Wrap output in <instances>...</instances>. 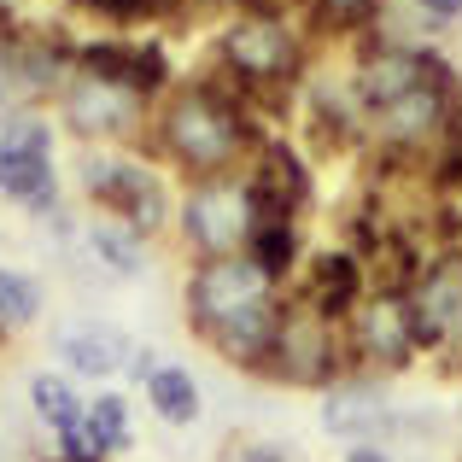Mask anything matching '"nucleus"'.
<instances>
[{"mask_svg":"<svg viewBox=\"0 0 462 462\" xmlns=\"http://www.w3.org/2000/svg\"><path fill=\"white\" fill-rule=\"evenodd\" d=\"M188 316L223 357L263 369L282 328V299L252 258H205L188 282Z\"/></svg>","mask_w":462,"mask_h":462,"instance_id":"obj_1","label":"nucleus"},{"mask_svg":"<svg viewBox=\"0 0 462 462\" xmlns=\"http://www.w3.org/2000/svg\"><path fill=\"white\" fill-rule=\"evenodd\" d=\"M158 141L193 181H223V170L258 141V129H252L240 94H223L217 82H193L188 94L164 106Z\"/></svg>","mask_w":462,"mask_h":462,"instance_id":"obj_2","label":"nucleus"},{"mask_svg":"<svg viewBox=\"0 0 462 462\" xmlns=\"http://www.w3.org/2000/svg\"><path fill=\"white\" fill-rule=\"evenodd\" d=\"M217 53L228 59V70H235L240 100L287 106V88H293L299 70H305V53H299L293 30H287L282 18H240L235 30L217 42Z\"/></svg>","mask_w":462,"mask_h":462,"instance_id":"obj_3","label":"nucleus"},{"mask_svg":"<svg viewBox=\"0 0 462 462\" xmlns=\"http://www.w3.org/2000/svg\"><path fill=\"white\" fill-rule=\"evenodd\" d=\"M263 369L282 374L293 386H322L339 374V339L334 322L316 316L310 305H282V328H275V346L263 357Z\"/></svg>","mask_w":462,"mask_h":462,"instance_id":"obj_4","label":"nucleus"},{"mask_svg":"<svg viewBox=\"0 0 462 462\" xmlns=\"http://www.w3.org/2000/svg\"><path fill=\"white\" fill-rule=\"evenodd\" d=\"M181 228L205 258H235V246H246L252 235V211H246V188L235 181H199L181 205Z\"/></svg>","mask_w":462,"mask_h":462,"instance_id":"obj_5","label":"nucleus"},{"mask_svg":"<svg viewBox=\"0 0 462 462\" xmlns=\"http://www.w3.org/2000/svg\"><path fill=\"white\" fill-rule=\"evenodd\" d=\"M82 188L106 205V211L124 217V228L152 235L164 223V188L152 181V170L141 164H112V158H82Z\"/></svg>","mask_w":462,"mask_h":462,"instance_id":"obj_6","label":"nucleus"},{"mask_svg":"<svg viewBox=\"0 0 462 462\" xmlns=\"http://www.w3.org/2000/svg\"><path fill=\"white\" fill-rule=\"evenodd\" d=\"M404 316L416 346H445L451 334H462V258L428 263L404 293Z\"/></svg>","mask_w":462,"mask_h":462,"instance_id":"obj_7","label":"nucleus"},{"mask_svg":"<svg viewBox=\"0 0 462 462\" xmlns=\"http://www.w3.org/2000/svg\"><path fill=\"white\" fill-rule=\"evenodd\" d=\"M428 82H451V65L433 53H416V47H374L357 70V100L369 112H386L393 100L428 88Z\"/></svg>","mask_w":462,"mask_h":462,"instance_id":"obj_8","label":"nucleus"},{"mask_svg":"<svg viewBox=\"0 0 462 462\" xmlns=\"http://www.w3.org/2000/svg\"><path fill=\"white\" fill-rule=\"evenodd\" d=\"M65 124L77 135H129L141 124V100L129 88H112V82L77 77L65 82Z\"/></svg>","mask_w":462,"mask_h":462,"instance_id":"obj_9","label":"nucleus"},{"mask_svg":"<svg viewBox=\"0 0 462 462\" xmlns=\"http://www.w3.org/2000/svg\"><path fill=\"white\" fill-rule=\"evenodd\" d=\"M82 77L94 82H112V88H129L135 100H147V94L164 88V53L158 47H124V42H94L77 53Z\"/></svg>","mask_w":462,"mask_h":462,"instance_id":"obj_10","label":"nucleus"},{"mask_svg":"<svg viewBox=\"0 0 462 462\" xmlns=\"http://www.w3.org/2000/svg\"><path fill=\"white\" fill-rule=\"evenodd\" d=\"M445 124H451V82H428V88L393 100L386 112H374V135L386 147H416V141H428Z\"/></svg>","mask_w":462,"mask_h":462,"instance_id":"obj_11","label":"nucleus"},{"mask_svg":"<svg viewBox=\"0 0 462 462\" xmlns=\"http://www.w3.org/2000/svg\"><path fill=\"white\" fill-rule=\"evenodd\" d=\"M351 328H357V334H351V346H357L369 363H386V369L410 363V351H416V339H410V316H404V293L369 299Z\"/></svg>","mask_w":462,"mask_h":462,"instance_id":"obj_12","label":"nucleus"},{"mask_svg":"<svg viewBox=\"0 0 462 462\" xmlns=\"http://www.w3.org/2000/svg\"><path fill=\"white\" fill-rule=\"evenodd\" d=\"M59 357H65L77 374L106 381V374L129 369V357H135V339H129L124 328H112V322H82V328H65V334H59Z\"/></svg>","mask_w":462,"mask_h":462,"instance_id":"obj_13","label":"nucleus"},{"mask_svg":"<svg viewBox=\"0 0 462 462\" xmlns=\"http://www.w3.org/2000/svg\"><path fill=\"white\" fill-rule=\"evenodd\" d=\"M393 421L398 416L369 393V386H339V393H328V404H322V428L334 433V439L374 445V433H386Z\"/></svg>","mask_w":462,"mask_h":462,"instance_id":"obj_14","label":"nucleus"},{"mask_svg":"<svg viewBox=\"0 0 462 462\" xmlns=\"http://www.w3.org/2000/svg\"><path fill=\"white\" fill-rule=\"evenodd\" d=\"M357 293H363V270H357V258H351V252H322V258H316V270H310V293H305V305H310L316 316H328V322H339V316H351Z\"/></svg>","mask_w":462,"mask_h":462,"instance_id":"obj_15","label":"nucleus"},{"mask_svg":"<svg viewBox=\"0 0 462 462\" xmlns=\"http://www.w3.org/2000/svg\"><path fill=\"white\" fill-rule=\"evenodd\" d=\"M0 193H6V199L35 205V211H47V205H53V164H47L42 152L0 147Z\"/></svg>","mask_w":462,"mask_h":462,"instance_id":"obj_16","label":"nucleus"},{"mask_svg":"<svg viewBox=\"0 0 462 462\" xmlns=\"http://www.w3.org/2000/svg\"><path fill=\"white\" fill-rule=\"evenodd\" d=\"M147 404H152L164 421L188 428V421L199 416V386H193L188 369H176V363H158V374L147 381Z\"/></svg>","mask_w":462,"mask_h":462,"instance_id":"obj_17","label":"nucleus"},{"mask_svg":"<svg viewBox=\"0 0 462 462\" xmlns=\"http://www.w3.org/2000/svg\"><path fill=\"white\" fill-rule=\"evenodd\" d=\"M30 404H35V416H42L59 439H65V433L82 421V410H88L65 381H59V374H35V381H30Z\"/></svg>","mask_w":462,"mask_h":462,"instance_id":"obj_18","label":"nucleus"},{"mask_svg":"<svg viewBox=\"0 0 462 462\" xmlns=\"http://www.w3.org/2000/svg\"><path fill=\"white\" fill-rule=\"evenodd\" d=\"M246 258L258 263L270 282H282L293 270V223H252L246 235Z\"/></svg>","mask_w":462,"mask_h":462,"instance_id":"obj_19","label":"nucleus"},{"mask_svg":"<svg viewBox=\"0 0 462 462\" xmlns=\"http://www.w3.org/2000/svg\"><path fill=\"white\" fill-rule=\"evenodd\" d=\"M88 246L94 258H106V270L112 275H141V235L124 223H94L88 228Z\"/></svg>","mask_w":462,"mask_h":462,"instance_id":"obj_20","label":"nucleus"},{"mask_svg":"<svg viewBox=\"0 0 462 462\" xmlns=\"http://www.w3.org/2000/svg\"><path fill=\"white\" fill-rule=\"evenodd\" d=\"M35 310H42V293H35V282H23V275L0 270V334H18V328H30Z\"/></svg>","mask_w":462,"mask_h":462,"instance_id":"obj_21","label":"nucleus"},{"mask_svg":"<svg viewBox=\"0 0 462 462\" xmlns=\"http://www.w3.org/2000/svg\"><path fill=\"white\" fill-rule=\"evenodd\" d=\"M88 421L100 428V439L112 445V451H124V445H129V404L117 393H100V398H94V404H88Z\"/></svg>","mask_w":462,"mask_h":462,"instance_id":"obj_22","label":"nucleus"},{"mask_svg":"<svg viewBox=\"0 0 462 462\" xmlns=\"http://www.w3.org/2000/svg\"><path fill=\"white\" fill-rule=\"evenodd\" d=\"M0 147H12V152H53V135H47V124H35V117H12L6 124V135H0Z\"/></svg>","mask_w":462,"mask_h":462,"instance_id":"obj_23","label":"nucleus"},{"mask_svg":"<svg viewBox=\"0 0 462 462\" xmlns=\"http://www.w3.org/2000/svg\"><path fill=\"white\" fill-rule=\"evenodd\" d=\"M82 6L106 12V18H152V12H164L170 0H82Z\"/></svg>","mask_w":462,"mask_h":462,"instance_id":"obj_24","label":"nucleus"},{"mask_svg":"<svg viewBox=\"0 0 462 462\" xmlns=\"http://www.w3.org/2000/svg\"><path fill=\"white\" fill-rule=\"evenodd\" d=\"M374 6H381V0H316V12H322L328 23H363Z\"/></svg>","mask_w":462,"mask_h":462,"instance_id":"obj_25","label":"nucleus"},{"mask_svg":"<svg viewBox=\"0 0 462 462\" xmlns=\"http://www.w3.org/2000/svg\"><path fill=\"white\" fill-rule=\"evenodd\" d=\"M240 462H287V445H246Z\"/></svg>","mask_w":462,"mask_h":462,"instance_id":"obj_26","label":"nucleus"},{"mask_svg":"<svg viewBox=\"0 0 462 462\" xmlns=\"http://www.w3.org/2000/svg\"><path fill=\"white\" fill-rule=\"evenodd\" d=\"M416 6H421V12H433V18H457L462 0H416Z\"/></svg>","mask_w":462,"mask_h":462,"instance_id":"obj_27","label":"nucleus"},{"mask_svg":"<svg viewBox=\"0 0 462 462\" xmlns=\"http://www.w3.org/2000/svg\"><path fill=\"white\" fill-rule=\"evenodd\" d=\"M346 462H393V457H386V451H381V445H357V451H351Z\"/></svg>","mask_w":462,"mask_h":462,"instance_id":"obj_28","label":"nucleus"},{"mask_svg":"<svg viewBox=\"0 0 462 462\" xmlns=\"http://www.w3.org/2000/svg\"><path fill=\"white\" fill-rule=\"evenodd\" d=\"M451 170H462V117H457V152H451Z\"/></svg>","mask_w":462,"mask_h":462,"instance_id":"obj_29","label":"nucleus"},{"mask_svg":"<svg viewBox=\"0 0 462 462\" xmlns=\"http://www.w3.org/2000/svg\"><path fill=\"white\" fill-rule=\"evenodd\" d=\"M252 6H275V0H252Z\"/></svg>","mask_w":462,"mask_h":462,"instance_id":"obj_30","label":"nucleus"},{"mask_svg":"<svg viewBox=\"0 0 462 462\" xmlns=\"http://www.w3.org/2000/svg\"><path fill=\"white\" fill-rule=\"evenodd\" d=\"M0 462H6V445H0Z\"/></svg>","mask_w":462,"mask_h":462,"instance_id":"obj_31","label":"nucleus"}]
</instances>
